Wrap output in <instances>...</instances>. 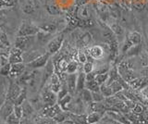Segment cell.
Masks as SVG:
<instances>
[{
  "label": "cell",
  "instance_id": "cell-29",
  "mask_svg": "<svg viewBox=\"0 0 148 124\" xmlns=\"http://www.w3.org/2000/svg\"><path fill=\"white\" fill-rule=\"evenodd\" d=\"M78 68H79V64L76 60H71L69 62V65L67 68V71L66 73L68 74H71V73H76L78 71Z\"/></svg>",
  "mask_w": 148,
  "mask_h": 124
},
{
  "label": "cell",
  "instance_id": "cell-24",
  "mask_svg": "<svg viewBox=\"0 0 148 124\" xmlns=\"http://www.w3.org/2000/svg\"><path fill=\"white\" fill-rule=\"evenodd\" d=\"M82 99L84 103H89L91 104L92 102V92L90 90H88L87 88H84L81 92Z\"/></svg>",
  "mask_w": 148,
  "mask_h": 124
},
{
  "label": "cell",
  "instance_id": "cell-46",
  "mask_svg": "<svg viewBox=\"0 0 148 124\" xmlns=\"http://www.w3.org/2000/svg\"><path fill=\"white\" fill-rule=\"evenodd\" d=\"M145 124H148V123H145Z\"/></svg>",
  "mask_w": 148,
  "mask_h": 124
},
{
  "label": "cell",
  "instance_id": "cell-7",
  "mask_svg": "<svg viewBox=\"0 0 148 124\" xmlns=\"http://www.w3.org/2000/svg\"><path fill=\"white\" fill-rule=\"evenodd\" d=\"M77 78H78V73H71V74L66 73V75H65V82H66V84L68 85L69 94L71 95L76 92Z\"/></svg>",
  "mask_w": 148,
  "mask_h": 124
},
{
  "label": "cell",
  "instance_id": "cell-4",
  "mask_svg": "<svg viewBox=\"0 0 148 124\" xmlns=\"http://www.w3.org/2000/svg\"><path fill=\"white\" fill-rule=\"evenodd\" d=\"M63 41H64V36L62 34H60V35L57 36L56 38L50 40L47 44V47H46L47 53H49L50 55L57 53L60 49V47H62Z\"/></svg>",
  "mask_w": 148,
  "mask_h": 124
},
{
  "label": "cell",
  "instance_id": "cell-12",
  "mask_svg": "<svg viewBox=\"0 0 148 124\" xmlns=\"http://www.w3.org/2000/svg\"><path fill=\"white\" fill-rule=\"evenodd\" d=\"M25 63L24 62H20V63H15V64H12V67H11V71H10V74L9 76L14 78V77H18V76H21L23 73H24L25 71Z\"/></svg>",
  "mask_w": 148,
  "mask_h": 124
},
{
  "label": "cell",
  "instance_id": "cell-26",
  "mask_svg": "<svg viewBox=\"0 0 148 124\" xmlns=\"http://www.w3.org/2000/svg\"><path fill=\"white\" fill-rule=\"evenodd\" d=\"M27 96V90L25 88H23L22 91L21 92V94L18 95V97L14 101V105L15 106H22V104L25 102Z\"/></svg>",
  "mask_w": 148,
  "mask_h": 124
},
{
  "label": "cell",
  "instance_id": "cell-6",
  "mask_svg": "<svg viewBox=\"0 0 148 124\" xmlns=\"http://www.w3.org/2000/svg\"><path fill=\"white\" fill-rule=\"evenodd\" d=\"M21 91L22 89L18 84H16V82H10V84L8 86V90L7 100L11 101L12 103H14V101L18 97V95L21 94Z\"/></svg>",
  "mask_w": 148,
  "mask_h": 124
},
{
  "label": "cell",
  "instance_id": "cell-38",
  "mask_svg": "<svg viewBox=\"0 0 148 124\" xmlns=\"http://www.w3.org/2000/svg\"><path fill=\"white\" fill-rule=\"evenodd\" d=\"M77 59H78V62L80 64H84L88 60V57L84 52L79 51L77 54Z\"/></svg>",
  "mask_w": 148,
  "mask_h": 124
},
{
  "label": "cell",
  "instance_id": "cell-40",
  "mask_svg": "<svg viewBox=\"0 0 148 124\" xmlns=\"http://www.w3.org/2000/svg\"><path fill=\"white\" fill-rule=\"evenodd\" d=\"M21 8H22L23 11H24L25 13H28V14L34 12V6H32V3H30V2H27L25 4H23Z\"/></svg>",
  "mask_w": 148,
  "mask_h": 124
},
{
  "label": "cell",
  "instance_id": "cell-20",
  "mask_svg": "<svg viewBox=\"0 0 148 124\" xmlns=\"http://www.w3.org/2000/svg\"><path fill=\"white\" fill-rule=\"evenodd\" d=\"M35 124H58V122L54 119L46 117L45 115H40L35 119Z\"/></svg>",
  "mask_w": 148,
  "mask_h": 124
},
{
  "label": "cell",
  "instance_id": "cell-21",
  "mask_svg": "<svg viewBox=\"0 0 148 124\" xmlns=\"http://www.w3.org/2000/svg\"><path fill=\"white\" fill-rule=\"evenodd\" d=\"M71 101H72V95L69 93L67 95H65L63 98L60 99L58 103L59 104V106L61 107V108L64 110V111H67L69 105L71 103Z\"/></svg>",
  "mask_w": 148,
  "mask_h": 124
},
{
  "label": "cell",
  "instance_id": "cell-37",
  "mask_svg": "<svg viewBox=\"0 0 148 124\" xmlns=\"http://www.w3.org/2000/svg\"><path fill=\"white\" fill-rule=\"evenodd\" d=\"M92 35H91L90 34H88V33H86V34H83V35L82 36V38H81L82 44V45H84V47H86V45H89V44L92 42Z\"/></svg>",
  "mask_w": 148,
  "mask_h": 124
},
{
  "label": "cell",
  "instance_id": "cell-41",
  "mask_svg": "<svg viewBox=\"0 0 148 124\" xmlns=\"http://www.w3.org/2000/svg\"><path fill=\"white\" fill-rule=\"evenodd\" d=\"M140 95L142 96V99L143 101L145 100H148V86L145 87V88H143L142 90H140Z\"/></svg>",
  "mask_w": 148,
  "mask_h": 124
},
{
  "label": "cell",
  "instance_id": "cell-15",
  "mask_svg": "<svg viewBox=\"0 0 148 124\" xmlns=\"http://www.w3.org/2000/svg\"><path fill=\"white\" fill-rule=\"evenodd\" d=\"M68 119H71L74 124H88L87 116L82 114H71L68 113Z\"/></svg>",
  "mask_w": 148,
  "mask_h": 124
},
{
  "label": "cell",
  "instance_id": "cell-25",
  "mask_svg": "<svg viewBox=\"0 0 148 124\" xmlns=\"http://www.w3.org/2000/svg\"><path fill=\"white\" fill-rule=\"evenodd\" d=\"M85 88L90 90L91 92H100V85L95 80L94 81H86Z\"/></svg>",
  "mask_w": 148,
  "mask_h": 124
},
{
  "label": "cell",
  "instance_id": "cell-2",
  "mask_svg": "<svg viewBox=\"0 0 148 124\" xmlns=\"http://www.w3.org/2000/svg\"><path fill=\"white\" fill-rule=\"evenodd\" d=\"M41 99L43 101L45 107H49V106H53L57 104L58 102V94L54 93V92L50 89L49 86H45L42 91L41 94Z\"/></svg>",
  "mask_w": 148,
  "mask_h": 124
},
{
  "label": "cell",
  "instance_id": "cell-34",
  "mask_svg": "<svg viewBox=\"0 0 148 124\" xmlns=\"http://www.w3.org/2000/svg\"><path fill=\"white\" fill-rule=\"evenodd\" d=\"M11 67H12V64L11 63H8L7 65H5V66L0 68V73H1V75L4 76V77L9 76V74H10V71H11Z\"/></svg>",
  "mask_w": 148,
  "mask_h": 124
},
{
  "label": "cell",
  "instance_id": "cell-33",
  "mask_svg": "<svg viewBox=\"0 0 148 124\" xmlns=\"http://www.w3.org/2000/svg\"><path fill=\"white\" fill-rule=\"evenodd\" d=\"M82 70H83V71L86 73V74H87V73H90L92 71H94V70H95L94 62L91 61V60H87L84 64H83Z\"/></svg>",
  "mask_w": 148,
  "mask_h": 124
},
{
  "label": "cell",
  "instance_id": "cell-22",
  "mask_svg": "<svg viewBox=\"0 0 148 124\" xmlns=\"http://www.w3.org/2000/svg\"><path fill=\"white\" fill-rule=\"evenodd\" d=\"M22 108H23V118H28L34 111V108L32 107V105L27 100H25V102L22 104Z\"/></svg>",
  "mask_w": 148,
  "mask_h": 124
},
{
  "label": "cell",
  "instance_id": "cell-31",
  "mask_svg": "<svg viewBox=\"0 0 148 124\" xmlns=\"http://www.w3.org/2000/svg\"><path fill=\"white\" fill-rule=\"evenodd\" d=\"M68 65H69V62L67 61V59H66V58H61V59H60V60L58 62L57 68L59 70V71H61V72H63V73H66Z\"/></svg>",
  "mask_w": 148,
  "mask_h": 124
},
{
  "label": "cell",
  "instance_id": "cell-5",
  "mask_svg": "<svg viewBox=\"0 0 148 124\" xmlns=\"http://www.w3.org/2000/svg\"><path fill=\"white\" fill-rule=\"evenodd\" d=\"M49 57L50 54L49 53H45L41 55L39 58H37L36 59H34V61H32L30 63L26 64V66L30 69H40L45 67L46 64H47L48 60H49Z\"/></svg>",
  "mask_w": 148,
  "mask_h": 124
},
{
  "label": "cell",
  "instance_id": "cell-45",
  "mask_svg": "<svg viewBox=\"0 0 148 124\" xmlns=\"http://www.w3.org/2000/svg\"><path fill=\"white\" fill-rule=\"evenodd\" d=\"M20 124H32V122L29 121V119H28L27 118H22L21 119V123Z\"/></svg>",
  "mask_w": 148,
  "mask_h": 124
},
{
  "label": "cell",
  "instance_id": "cell-23",
  "mask_svg": "<svg viewBox=\"0 0 148 124\" xmlns=\"http://www.w3.org/2000/svg\"><path fill=\"white\" fill-rule=\"evenodd\" d=\"M77 15L82 19H89L90 17V8L87 6H81L78 8Z\"/></svg>",
  "mask_w": 148,
  "mask_h": 124
},
{
  "label": "cell",
  "instance_id": "cell-3",
  "mask_svg": "<svg viewBox=\"0 0 148 124\" xmlns=\"http://www.w3.org/2000/svg\"><path fill=\"white\" fill-rule=\"evenodd\" d=\"M39 28L34 26V24L31 23H26L23 22L20 29L18 30L17 33V37H21V36H32V35H36L39 33Z\"/></svg>",
  "mask_w": 148,
  "mask_h": 124
},
{
  "label": "cell",
  "instance_id": "cell-9",
  "mask_svg": "<svg viewBox=\"0 0 148 124\" xmlns=\"http://www.w3.org/2000/svg\"><path fill=\"white\" fill-rule=\"evenodd\" d=\"M23 51H21V49H18V47H13L10 50V53H9L8 59H9V63L11 64H15V63H20L23 62Z\"/></svg>",
  "mask_w": 148,
  "mask_h": 124
},
{
  "label": "cell",
  "instance_id": "cell-8",
  "mask_svg": "<svg viewBox=\"0 0 148 124\" xmlns=\"http://www.w3.org/2000/svg\"><path fill=\"white\" fill-rule=\"evenodd\" d=\"M88 52L92 58L95 59V60H101L105 56V49L103 47L99 45H95L91 47L88 49Z\"/></svg>",
  "mask_w": 148,
  "mask_h": 124
},
{
  "label": "cell",
  "instance_id": "cell-39",
  "mask_svg": "<svg viewBox=\"0 0 148 124\" xmlns=\"http://www.w3.org/2000/svg\"><path fill=\"white\" fill-rule=\"evenodd\" d=\"M13 113L16 115V116L18 119H22L23 118V108H22V106H15L14 105V111Z\"/></svg>",
  "mask_w": 148,
  "mask_h": 124
},
{
  "label": "cell",
  "instance_id": "cell-27",
  "mask_svg": "<svg viewBox=\"0 0 148 124\" xmlns=\"http://www.w3.org/2000/svg\"><path fill=\"white\" fill-rule=\"evenodd\" d=\"M100 91H101V93L106 96V97H109V96L115 95V93L112 90V88H111V86L108 85L106 84L100 86Z\"/></svg>",
  "mask_w": 148,
  "mask_h": 124
},
{
  "label": "cell",
  "instance_id": "cell-28",
  "mask_svg": "<svg viewBox=\"0 0 148 124\" xmlns=\"http://www.w3.org/2000/svg\"><path fill=\"white\" fill-rule=\"evenodd\" d=\"M109 78V73L108 72H105V73H99V74L96 75V78H95V81L98 82V84L101 86L105 84L106 82H108Z\"/></svg>",
  "mask_w": 148,
  "mask_h": 124
},
{
  "label": "cell",
  "instance_id": "cell-35",
  "mask_svg": "<svg viewBox=\"0 0 148 124\" xmlns=\"http://www.w3.org/2000/svg\"><path fill=\"white\" fill-rule=\"evenodd\" d=\"M7 124H20L21 123V119H18L15 114L12 113L11 115L7 118L6 119Z\"/></svg>",
  "mask_w": 148,
  "mask_h": 124
},
{
  "label": "cell",
  "instance_id": "cell-44",
  "mask_svg": "<svg viewBox=\"0 0 148 124\" xmlns=\"http://www.w3.org/2000/svg\"><path fill=\"white\" fill-rule=\"evenodd\" d=\"M1 5H2V8L5 6L11 7L14 5V0H1Z\"/></svg>",
  "mask_w": 148,
  "mask_h": 124
},
{
  "label": "cell",
  "instance_id": "cell-19",
  "mask_svg": "<svg viewBox=\"0 0 148 124\" xmlns=\"http://www.w3.org/2000/svg\"><path fill=\"white\" fill-rule=\"evenodd\" d=\"M109 27H110V29L112 30L114 34L116 35V37L119 39V41L123 39V37H124V30L119 23H113V24H111Z\"/></svg>",
  "mask_w": 148,
  "mask_h": 124
},
{
  "label": "cell",
  "instance_id": "cell-36",
  "mask_svg": "<svg viewBox=\"0 0 148 124\" xmlns=\"http://www.w3.org/2000/svg\"><path fill=\"white\" fill-rule=\"evenodd\" d=\"M132 111L136 115H142L145 111V107L142 105V103H136Z\"/></svg>",
  "mask_w": 148,
  "mask_h": 124
},
{
  "label": "cell",
  "instance_id": "cell-43",
  "mask_svg": "<svg viewBox=\"0 0 148 124\" xmlns=\"http://www.w3.org/2000/svg\"><path fill=\"white\" fill-rule=\"evenodd\" d=\"M96 72L95 71H92L90 73H87L86 74V81H94L96 78Z\"/></svg>",
  "mask_w": 148,
  "mask_h": 124
},
{
  "label": "cell",
  "instance_id": "cell-13",
  "mask_svg": "<svg viewBox=\"0 0 148 124\" xmlns=\"http://www.w3.org/2000/svg\"><path fill=\"white\" fill-rule=\"evenodd\" d=\"M14 111V103H12L11 101L7 100L5 102L2 107H1V117L4 121H6L7 118L11 115Z\"/></svg>",
  "mask_w": 148,
  "mask_h": 124
},
{
  "label": "cell",
  "instance_id": "cell-11",
  "mask_svg": "<svg viewBox=\"0 0 148 124\" xmlns=\"http://www.w3.org/2000/svg\"><path fill=\"white\" fill-rule=\"evenodd\" d=\"M54 73V63L49 59L47 64L45 66V71L44 75L42 77V82H41V86H44L45 84L47 82L48 79H50V77L52 76Z\"/></svg>",
  "mask_w": 148,
  "mask_h": 124
},
{
  "label": "cell",
  "instance_id": "cell-30",
  "mask_svg": "<svg viewBox=\"0 0 148 124\" xmlns=\"http://www.w3.org/2000/svg\"><path fill=\"white\" fill-rule=\"evenodd\" d=\"M92 102L95 103H101L104 102V100L106 99V96L100 92H92Z\"/></svg>",
  "mask_w": 148,
  "mask_h": 124
},
{
  "label": "cell",
  "instance_id": "cell-17",
  "mask_svg": "<svg viewBox=\"0 0 148 124\" xmlns=\"http://www.w3.org/2000/svg\"><path fill=\"white\" fill-rule=\"evenodd\" d=\"M126 40L132 45H138L142 41V36L138 32L134 31V32H131V33L128 34Z\"/></svg>",
  "mask_w": 148,
  "mask_h": 124
},
{
  "label": "cell",
  "instance_id": "cell-42",
  "mask_svg": "<svg viewBox=\"0 0 148 124\" xmlns=\"http://www.w3.org/2000/svg\"><path fill=\"white\" fill-rule=\"evenodd\" d=\"M8 63H9L8 58L4 56V55H1V57H0V67H3L5 65H7Z\"/></svg>",
  "mask_w": 148,
  "mask_h": 124
},
{
  "label": "cell",
  "instance_id": "cell-16",
  "mask_svg": "<svg viewBox=\"0 0 148 124\" xmlns=\"http://www.w3.org/2000/svg\"><path fill=\"white\" fill-rule=\"evenodd\" d=\"M41 54L39 53L38 51H26V52H23V55H22V58H23V62L25 64H28L32 61H34V59H36L37 58H39Z\"/></svg>",
  "mask_w": 148,
  "mask_h": 124
},
{
  "label": "cell",
  "instance_id": "cell-14",
  "mask_svg": "<svg viewBox=\"0 0 148 124\" xmlns=\"http://www.w3.org/2000/svg\"><path fill=\"white\" fill-rule=\"evenodd\" d=\"M85 84H86V73L82 71L78 73L77 86H76L77 93H81V92L85 88Z\"/></svg>",
  "mask_w": 148,
  "mask_h": 124
},
{
  "label": "cell",
  "instance_id": "cell-10",
  "mask_svg": "<svg viewBox=\"0 0 148 124\" xmlns=\"http://www.w3.org/2000/svg\"><path fill=\"white\" fill-rule=\"evenodd\" d=\"M130 86L133 89L142 90L143 88L148 86V76H143L141 78H135L131 82H129Z\"/></svg>",
  "mask_w": 148,
  "mask_h": 124
},
{
  "label": "cell",
  "instance_id": "cell-18",
  "mask_svg": "<svg viewBox=\"0 0 148 124\" xmlns=\"http://www.w3.org/2000/svg\"><path fill=\"white\" fill-rule=\"evenodd\" d=\"M104 115L100 112L92 111L89 115H87V123L88 124H97L102 121Z\"/></svg>",
  "mask_w": 148,
  "mask_h": 124
},
{
  "label": "cell",
  "instance_id": "cell-32",
  "mask_svg": "<svg viewBox=\"0 0 148 124\" xmlns=\"http://www.w3.org/2000/svg\"><path fill=\"white\" fill-rule=\"evenodd\" d=\"M40 29L42 31L45 32V33L53 34L56 32V30H57V26H56L55 24H53V23H47V24H45L43 26H41Z\"/></svg>",
  "mask_w": 148,
  "mask_h": 124
},
{
  "label": "cell",
  "instance_id": "cell-1",
  "mask_svg": "<svg viewBox=\"0 0 148 124\" xmlns=\"http://www.w3.org/2000/svg\"><path fill=\"white\" fill-rule=\"evenodd\" d=\"M35 42V35L32 36H21V37H16L15 40V47L21 49V51L26 52L29 51L31 47L34 45Z\"/></svg>",
  "mask_w": 148,
  "mask_h": 124
}]
</instances>
